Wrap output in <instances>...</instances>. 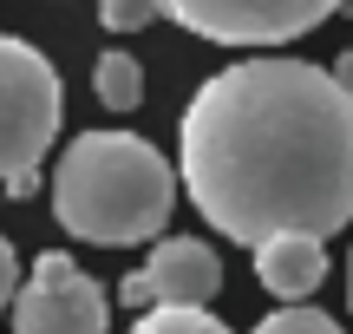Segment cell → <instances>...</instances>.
I'll list each match as a JSON object with an SVG mask.
<instances>
[{"instance_id": "277c9868", "label": "cell", "mask_w": 353, "mask_h": 334, "mask_svg": "<svg viewBox=\"0 0 353 334\" xmlns=\"http://www.w3.org/2000/svg\"><path fill=\"white\" fill-rule=\"evenodd\" d=\"M157 13L216 46H281L341 13V0H157Z\"/></svg>"}, {"instance_id": "4fadbf2b", "label": "cell", "mask_w": 353, "mask_h": 334, "mask_svg": "<svg viewBox=\"0 0 353 334\" xmlns=\"http://www.w3.org/2000/svg\"><path fill=\"white\" fill-rule=\"evenodd\" d=\"M327 72H334V79H341V92H353V52H341V59H334V66H327Z\"/></svg>"}, {"instance_id": "7c38bea8", "label": "cell", "mask_w": 353, "mask_h": 334, "mask_svg": "<svg viewBox=\"0 0 353 334\" xmlns=\"http://www.w3.org/2000/svg\"><path fill=\"white\" fill-rule=\"evenodd\" d=\"M13 295H20V256H13V243L0 236V315L13 308Z\"/></svg>"}, {"instance_id": "7a4b0ae2", "label": "cell", "mask_w": 353, "mask_h": 334, "mask_svg": "<svg viewBox=\"0 0 353 334\" xmlns=\"http://www.w3.org/2000/svg\"><path fill=\"white\" fill-rule=\"evenodd\" d=\"M176 210V170L138 131H79L52 170V217L79 243H157Z\"/></svg>"}, {"instance_id": "5bb4252c", "label": "cell", "mask_w": 353, "mask_h": 334, "mask_svg": "<svg viewBox=\"0 0 353 334\" xmlns=\"http://www.w3.org/2000/svg\"><path fill=\"white\" fill-rule=\"evenodd\" d=\"M347 308H353V256H347Z\"/></svg>"}, {"instance_id": "9c48e42d", "label": "cell", "mask_w": 353, "mask_h": 334, "mask_svg": "<svg viewBox=\"0 0 353 334\" xmlns=\"http://www.w3.org/2000/svg\"><path fill=\"white\" fill-rule=\"evenodd\" d=\"M131 334H229L210 308H144Z\"/></svg>"}, {"instance_id": "52a82bcc", "label": "cell", "mask_w": 353, "mask_h": 334, "mask_svg": "<svg viewBox=\"0 0 353 334\" xmlns=\"http://www.w3.org/2000/svg\"><path fill=\"white\" fill-rule=\"evenodd\" d=\"M255 282H262L275 302H288V308L307 302L321 282H327V243H321V236H301V230L255 243Z\"/></svg>"}, {"instance_id": "30bf717a", "label": "cell", "mask_w": 353, "mask_h": 334, "mask_svg": "<svg viewBox=\"0 0 353 334\" xmlns=\"http://www.w3.org/2000/svg\"><path fill=\"white\" fill-rule=\"evenodd\" d=\"M255 334H347L334 315L307 308V302H294V308H275L268 322H255Z\"/></svg>"}, {"instance_id": "3957f363", "label": "cell", "mask_w": 353, "mask_h": 334, "mask_svg": "<svg viewBox=\"0 0 353 334\" xmlns=\"http://www.w3.org/2000/svg\"><path fill=\"white\" fill-rule=\"evenodd\" d=\"M65 118V86L52 72V59L26 39L0 33V190L33 197L39 157L52 151Z\"/></svg>"}, {"instance_id": "6da1fadb", "label": "cell", "mask_w": 353, "mask_h": 334, "mask_svg": "<svg viewBox=\"0 0 353 334\" xmlns=\"http://www.w3.org/2000/svg\"><path fill=\"white\" fill-rule=\"evenodd\" d=\"M176 144L196 217L229 243L353 223V92L314 59L262 52L203 79Z\"/></svg>"}, {"instance_id": "9a60e30c", "label": "cell", "mask_w": 353, "mask_h": 334, "mask_svg": "<svg viewBox=\"0 0 353 334\" xmlns=\"http://www.w3.org/2000/svg\"><path fill=\"white\" fill-rule=\"evenodd\" d=\"M341 13H347V20H353V0H341Z\"/></svg>"}, {"instance_id": "8992f818", "label": "cell", "mask_w": 353, "mask_h": 334, "mask_svg": "<svg viewBox=\"0 0 353 334\" xmlns=\"http://www.w3.org/2000/svg\"><path fill=\"white\" fill-rule=\"evenodd\" d=\"M223 288V256L203 236H157L151 262L118 282L125 308H203Z\"/></svg>"}, {"instance_id": "ba28073f", "label": "cell", "mask_w": 353, "mask_h": 334, "mask_svg": "<svg viewBox=\"0 0 353 334\" xmlns=\"http://www.w3.org/2000/svg\"><path fill=\"white\" fill-rule=\"evenodd\" d=\"M92 92H99L105 112H138V105H144V66L131 59V52H99Z\"/></svg>"}, {"instance_id": "5b68a950", "label": "cell", "mask_w": 353, "mask_h": 334, "mask_svg": "<svg viewBox=\"0 0 353 334\" xmlns=\"http://www.w3.org/2000/svg\"><path fill=\"white\" fill-rule=\"evenodd\" d=\"M13 334H105V288L72 256L46 249L13 295Z\"/></svg>"}, {"instance_id": "8fae6325", "label": "cell", "mask_w": 353, "mask_h": 334, "mask_svg": "<svg viewBox=\"0 0 353 334\" xmlns=\"http://www.w3.org/2000/svg\"><path fill=\"white\" fill-rule=\"evenodd\" d=\"M157 20V0H99V26L105 33H138Z\"/></svg>"}]
</instances>
